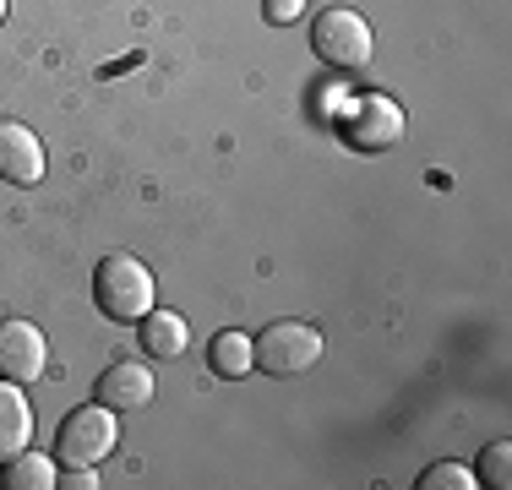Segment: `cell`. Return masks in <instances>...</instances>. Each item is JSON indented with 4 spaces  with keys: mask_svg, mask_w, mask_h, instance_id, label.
Here are the masks:
<instances>
[{
    "mask_svg": "<svg viewBox=\"0 0 512 490\" xmlns=\"http://www.w3.org/2000/svg\"><path fill=\"white\" fill-rule=\"evenodd\" d=\"M93 305L109 316V322H142L153 311V273L137 262V256L115 251L93 267Z\"/></svg>",
    "mask_w": 512,
    "mask_h": 490,
    "instance_id": "cell-1",
    "label": "cell"
},
{
    "mask_svg": "<svg viewBox=\"0 0 512 490\" xmlns=\"http://www.w3.org/2000/svg\"><path fill=\"white\" fill-rule=\"evenodd\" d=\"M322 360V333L306 322H273L262 327V338H251V365H262V376H306Z\"/></svg>",
    "mask_w": 512,
    "mask_h": 490,
    "instance_id": "cell-2",
    "label": "cell"
},
{
    "mask_svg": "<svg viewBox=\"0 0 512 490\" xmlns=\"http://www.w3.org/2000/svg\"><path fill=\"white\" fill-rule=\"evenodd\" d=\"M371 22L360 17V11H349V6H327V11H316V22H311V49L327 60V66H338V71H360L365 60H371Z\"/></svg>",
    "mask_w": 512,
    "mask_h": 490,
    "instance_id": "cell-3",
    "label": "cell"
},
{
    "mask_svg": "<svg viewBox=\"0 0 512 490\" xmlns=\"http://www.w3.org/2000/svg\"><path fill=\"white\" fill-rule=\"evenodd\" d=\"M115 409H104V403H82V409H71L66 420H60V436H55V458L60 463H99L115 452Z\"/></svg>",
    "mask_w": 512,
    "mask_h": 490,
    "instance_id": "cell-4",
    "label": "cell"
},
{
    "mask_svg": "<svg viewBox=\"0 0 512 490\" xmlns=\"http://www.w3.org/2000/svg\"><path fill=\"white\" fill-rule=\"evenodd\" d=\"M44 365H50V343L33 322H22V316H6L0 322V376L6 382H39Z\"/></svg>",
    "mask_w": 512,
    "mask_h": 490,
    "instance_id": "cell-5",
    "label": "cell"
},
{
    "mask_svg": "<svg viewBox=\"0 0 512 490\" xmlns=\"http://www.w3.org/2000/svg\"><path fill=\"white\" fill-rule=\"evenodd\" d=\"M344 137L355 142L360 153H382V147H393L398 137H404V109H398L393 98H382V93H365L360 104L349 109Z\"/></svg>",
    "mask_w": 512,
    "mask_h": 490,
    "instance_id": "cell-6",
    "label": "cell"
},
{
    "mask_svg": "<svg viewBox=\"0 0 512 490\" xmlns=\"http://www.w3.org/2000/svg\"><path fill=\"white\" fill-rule=\"evenodd\" d=\"M93 392H99V403L104 409H120V414H131V409H148L153 403V371L142 360H115V365H104L99 371V382H93Z\"/></svg>",
    "mask_w": 512,
    "mask_h": 490,
    "instance_id": "cell-7",
    "label": "cell"
},
{
    "mask_svg": "<svg viewBox=\"0 0 512 490\" xmlns=\"http://www.w3.org/2000/svg\"><path fill=\"white\" fill-rule=\"evenodd\" d=\"M0 180L6 186H39L44 180V142L17 120H0Z\"/></svg>",
    "mask_w": 512,
    "mask_h": 490,
    "instance_id": "cell-8",
    "label": "cell"
},
{
    "mask_svg": "<svg viewBox=\"0 0 512 490\" xmlns=\"http://www.w3.org/2000/svg\"><path fill=\"white\" fill-rule=\"evenodd\" d=\"M28 441H33V409H28V398H22V387L0 376V469H6Z\"/></svg>",
    "mask_w": 512,
    "mask_h": 490,
    "instance_id": "cell-9",
    "label": "cell"
},
{
    "mask_svg": "<svg viewBox=\"0 0 512 490\" xmlns=\"http://www.w3.org/2000/svg\"><path fill=\"white\" fill-rule=\"evenodd\" d=\"M137 343L153 360H180L186 343H191V327H186V316H175V311H148L137 322Z\"/></svg>",
    "mask_w": 512,
    "mask_h": 490,
    "instance_id": "cell-10",
    "label": "cell"
},
{
    "mask_svg": "<svg viewBox=\"0 0 512 490\" xmlns=\"http://www.w3.org/2000/svg\"><path fill=\"white\" fill-rule=\"evenodd\" d=\"M6 490H50L55 485V463L44 458V452H28L22 447L17 458L6 463V480H0Z\"/></svg>",
    "mask_w": 512,
    "mask_h": 490,
    "instance_id": "cell-11",
    "label": "cell"
},
{
    "mask_svg": "<svg viewBox=\"0 0 512 490\" xmlns=\"http://www.w3.org/2000/svg\"><path fill=\"white\" fill-rule=\"evenodd\" d=\"M207 365H213V376H246V371H256V365H251V338L246 333H218L213 349H207Z\"/></svg>",
    "mask_w": 512,
    "mask_h": 490,
    "instance_id": "cell-12",
    "label": "cell"
},
{
    "mask_svg": "<svg viewBox=\"0 0 512 490\" xmlns=\"http://www.w3.org/2000/svg\"><path fill=\"white\" fill-rule=\"evenodd\" d=\"M480 480L491 490H507L512 485V441H491L480 452Z\"/></svg>",
    "mask_w": 512,
    "mask_h": 490,
    "instance_id": "cell-13",
    "label": "cell"
},
{
    "mask_svg": "<svg viewBox=\"0 0 512 490\" xmlns=\"http://www.w3.org/2000/svg\"><path fill=\"white\" fill-rule=\"evenodd\" d=\"M425 490H474V469H463V463H431V469L420 474Z\"/></svg>",
    "mask_w": 512,
    "mask_h": 490,
    "instance_id": "cell-14",
    "label": "cell"
},
{
    "mask_svg": "<svg viewBox=\"0 0 512 490\" xmlns=\"http://www.w3.org/2000/svg\"><path fill=\"white\" fill-rule=\"evenodd\" d=\"M300 17V0H267V22H295Z\"/></svg>",
    "mask_w": 512,
    "mask_h": 490,
    "instance_id": "cell-15",
    "label": "cell"
},
{
    "mask_svg": "<svg viewBox=\"0 0 512 490\" xmlns=\"http://www.w3.org/2000/svg\"><path fill=\"white\" fill-rule=\"evenodd\" d=\"M0 22H6V0H0Z\"/></svg>",
    "mask_w": 512,
    "mask_h": 490,
    "instance_id": "cell-16",
    "label": "cell"
}]
</instances>
